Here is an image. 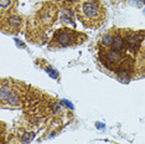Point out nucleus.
<instances>
[{
  "mask_svg": "<svg viewBox=\"0 0 145 144\" xmlns=\"http://www.w3.org/2000/svg\"><path fill=\"white\" fill-rule=\"evenodd\" d=\"M78 19L88 27H99L107 18V11L101 0H77L76 4Z\"/></svg>",
  "mask_w": 145,
  "mask_h": 144,
  "instance_id": "obj_1",
  "label": "nucleus"
},
{
  "mask_svg": "<svg viewBox=\"0 0 145 144\" xmlns=\"http://www.w3.org/2000/svg\"><path fill=\"white\" fill-rule=\"evenodd\" d=\"M80 44V34L71 30H60L57 31L51 41L52 46H71V45Z\"/></svg>",
  "mask_w": 145,
  "mask_h": 144,
  "instance_id": "obj_2",
  "label": "nucleus"
},
{
  "mask_svg": "<svg viewBox=\"0 0 145 144\" xmlns=\"http://www.w3.org/2000/svg\"><path fill=\"white\" fill-rule=\"evenodd\" d=\"M1 101L3 104L8 102L10 106H18L19 104V92L14 90L10 84H3L1 87Z\"/></svg>",
  "mask_w": 145,
  "mask_h": 144,
  "instance_id": "obj_3",
  "label": "nucleus"
},
{
  "mask_svg": "<svg viewBox=\"0 0 145 144\" xmlns=\"http://www.w3.org/2000/svg\"><path fill=\"white\" fill-rule=\"evenodd\" d=\"M16 5V0H0V8H1V18L5 19V15L10 12Z\"/></svg>",
  "mask_w": 145,
  "mask_h": 144,
  "instance_id": "obj_4",
  "label": "nucleus"
}]
</instances>
